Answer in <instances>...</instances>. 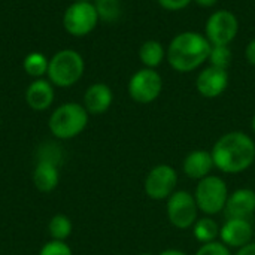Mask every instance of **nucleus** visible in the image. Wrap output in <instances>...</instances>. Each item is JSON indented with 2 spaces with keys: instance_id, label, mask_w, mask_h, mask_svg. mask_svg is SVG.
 <instances>
[{
  "instance_id": "nucleus-30",
  "label": "nucleus",
  "mask_w": 255,
  "mask_h": 255,
  "mask_svg": "<svg viewBox=\"0 0 255 255\" xmlns=\"http://www.w3.org/2000/svg\"><path fill=\"white\" fill-rule=\"evenodd\" d=\"M193 1H196L202 7H212L218 3V0H193Z\"/></svg>"
},
{
  "instance_id": "nucleus-33",
  "label": "nucleus",
  "mask_w": 255,
  "mask_h": 255,
  "mask_svg": "<svg viewBox=\"0 0 255 255\" xmlns=\"http://www.w3.org/2000/svg\"><path fill=\"white\" fill-rule=\"evenodd\" d=\"M73 1H91V0H73Z\"/></svg>"
},
{
  "instance_id": "nucleus-27",
  "label": "nucleus",
  "mask_w": 255,
  "mask_h": 255,
  "mask_svg": "<svg viewBox=\"0 0 255 255\" xmlns=\"http://www.w3.org/2000/svg\"><path fill=\"white\" fill-rule=\"evenodd\" d=\"M157 1L166 10H181L187 7L193 0H157Z\"/></svg>"
},
{
  "instance_id": "nucleus-21",
  "label": "nucleus",
  "mask_w": 255,
  "mask_h": 255,
  "mask_svg": "<svg viewBox=\"0 0 255 255\" xmlns=\"http://www.w3.org/2000/svg\"><path fill=\"white\" fill-rule=\"evenodd\" d=\"M72 221L67 215L63 214H57L51 218L49 224H48V230L49 235L52 238V241H61L66 242V239L72 235Z\"/></svg>"
},
{
  "instance_id": "nucleus-11",
  "label": "nucleus",
  "mask_w": 255,
  "mask_h": 255,
  "mask_svg": "<svg viewBox=\"0 0 255 255\" xmlns=\"http://www.w3.org/2000/svg\"><path fill=\"white\" fill-rule=\"evenodd\" d=\"M229 87V72L226 69L208 66L205 67L197 79H196V88L197 91L208 99H215L221 96Z\"/></svg>"
},
{
  "instance_id": "nucleus-17",
  "label": "nucleus",
  "mask_w": 255,
  "mask_h": 255,
  "mask_svg": "<svg viewBox=\"0 0 255 255\" xmlns=\"http://www.w3.org/2000/svg\"><path fill=\"white\" fill-rule=\"evenodd\" d=\"M60 181L58 166L48 161H37L33 172V184L42 193H51Z\"/></svg>"
},
{
  "instance_id": "nucleus-5",
  "label": "nucleus",
  "mask_w": 255,
  "mask_h": 255,
  "mask_svg": "<svg viewBox=\"0 0 255 255\" xmlns=\"http://www.w3.org/2000/svg\"><path fill=\"white\" fill-rule=\"evenodd\" d=\"M194 199L199 211L206 215H217L226 208L229 190L226 182L220 176L209 175L200 179V182L197 184Z\"/></svg>"
},
{
  "instance_id": "nucleus-9",
  "label": "nucleus",
  "mask_w": 255,
  "mask_h": 255,
  "mask_svg": "<svg viewBox=\"0 0 255 255\" xmlns=\"http://www.w3.org/2000/svg\"><path fill=\"white\" fill-rule=\"evenodd\" d=\"M199 208L194 196L187 191H176L167 199V218L176 229H188L197 221Z\"/></svg>"
},
{
  "instance_id": "nucleus-14",
  "label": "nucleus",
  "mask_w": 255,
  "mask_h": 255,
  "mask_svg": "<svg viewBox=\"0 0 255 255\" xmlns=\"http://www.w3.org/2000/svg\"><path fill=\"white\" fill-rule=\"evenodd\" d=\"M224 209L227 218L247 220L255 212V191L250 188L236 190L232 196H229Z\"/></svg>"
},
{
  "instance_id": "nucleus-19",
  "label": "nucleus",
  "mask_w": 255,
  "mask_h": 255,
  "mask_svg": "<svg viewBox=\"0 0 255 255\" xmlns=\"http://www.w3.org/2000/svg\"><path fill=\"white\" fill-rule=\"evenodd\" d=\"M220 226L212 218H202L194 223V238L202 244L215 242V239L220 236Z\"/></svg>"
},
{
  "instance_id": "nucleus-3",
  "label": "nucleus",
  "mask_w": 255,
  "mask_h": 255,
  "mask_svg": "<svg viewBox=\"0 0 255 255\" xmlns=\"http://www.w3.org/2000/svg\"><path fill=\"white\" fill-rule=\"evenodd\" d=\"M85 63L79 52L73 49H61L49 58L48 81L60 88L75 85L84 75Z\"/></svg>"
},
{
  "instance_id": "nucleus-35",
  "label": "nucleus",
  "mask_w": 255,
  "mask_h": 255,
  "mask_svg": "<svg viewBox=\"0 0 255 255\" xmlns=\"http://www.w3.org/2000/svg\"><path fill=\"white\" fill-rule=\"evenodd\" d=\"M0 123H1V118H0Z\"/></svg>"
},
{
  "instance_id": "nucleus-15",
  "label": "nucleus",
  "mask_w": 255,
  "mask_h": 255,
  "mask_svg": "<svg viewBox=\"0 0 255 255\" xmlns=\"http://www.w3.org/2000/svg\"><path fill=\"white\" fill-rule=\"evenodd\" d=\"M25 102L33 111H46L54 102V87L46 79H34L27 91H25Z\"/></svg>"
},
{
  "instance_id": "nucleus-20",
  "label": "nucleus",
  "mask_w": 255,
  "mask_h": 255,
  "mask_svg": "<svg viewBox=\"0 0 255 255\" xmlns=\"http://www.w3.org/2000/svg\"><path fill=\"white\" fill-rule=\"evenodd\" d=\"M48 63H49V60L42 52H30L24 58L22 67H24V70H25L27 75L39 79L43 75H46V72H48Z\"/></svg>"
},
{
  "instance_id": "nucleus-34",
  "label": "nucleus",
  "mask_w": 255,
  "mask_h": 255,
  "mask_svg": "<svg viewBox=\"0 0 255 255\" xmlns=\"http://www.w3.org/2000/svg\"><path fill=\"white\" fill-rule=\"evenodd\" d=\"M139 255H152V254H146V253H143V254H139Z\"/></svg>"
},
{
  "instance_id": "nucleus-16",
  "label": "nucleus",
  "mask_w": 255,
  "mask_h": 255,
  "mask_svg": "<svg viewBox=\"0 0 255 255\" xmlns=\"http://www.w3.org/2000/svg\"><path fill=\"white\" fill-rule=\"evenodd\" d=\"M214 160H212V154L203 149H196L193 152H190L184 163H182V169L184 173L191 178V179H203L206 176H209V172L214 167Z\"/></svg>"
},
{
  "instance_id": "nucleus-7",
  "label": "nucleus",
  "mask_w": 255,
  "mask_h": 255,
  "mask_svg": "<svg viewBox=\"0 0 255 255\" xmlns=\"http://www.w3.org/2000/svg\"><path fill=\"white\" fill-rule=\"evenodd\" d=\"M163 90V78L155 69L143 67L137 70L128 81V94L136 103L154 102Z\"/></svg>"
},
{
  "instance_id": "nucleus-1",
  "label": "nucleus",
  "mask_w": 255,
  "mask_h": 255,
  "mask_svg": "<svg viewBox=\"0 0 255 255\" xmlns=\"http://www.w3.org/2000/svg\"><path fill=\"white\" fill-rule=\"evenodd\" d=\"M212 160L217 169L224 173H241L255 160L254 140L242 131H232L221 136L212 148Z\"/></svg>"
},
{
  "instance_id": "nucleus-26",
  "label": "nucleus",
  "mask_w": 255,
  "mask_h": 255,
  "mask_svg": "<svg viewBox=\"0 0 255 255\" xmlns=\"http://www.w3.org/2000/svg\"><path fill=\"white\" fill-rule=\"evenodd\" d=\"M196 255H230V251L227 248V245L220 244V242H209V244H203Z\"/></svg>"
},
{
  "instance_id": "nucleus-8",
  "label": "nucleus",
  "mask_w": 255,
  "mask_h": 255,
  "mask_svg": "<svg viewBox=\"0 0 255 255\" xmlns=\"http://www.w3.org/2000/svg\"><path fill=\"white\" fill-rule=\"evenodd\" d=\"M239 31V21L236 15L227 9L214 12L205 25V36L211 45H230Z\"/></svg>"
},
{
  "instance_id": "nucleus-6",
  "label": "nucleus",
  "mask_w": 255,
  "mask_h": 255,
  "mask_svg": "<svg viewBox=\"0 0 255 255\" xmlns=\"http://www.w3.org/2000/svg\"><path fill=\"white\" fill-rule=\"evenodd\" d=\"M99 21L100 18L93 1H73L63 15V25L66 31L75 37L90 34Z\"/></svg>"
},
{
  "instance_id": "nucleus-4",
  "label": "nucleus",
  "mask_w": 255,
  "mask_h": 255,
  "mask_svg": "<svg viewBox=\"0 0 255 255\" xmlns=\"http://www.w3.org/2000/svg\"><path fill=\"white\" fill-rule=\"evenodd\" d=\"M88 112L84 105L69 102L58 106L49 117L51 133L61 140L76 137L81 134L88 124Z\"/></svg>"
},
{
  "instance_id": "nucleus-24",
  "label": "nucleus",
  "mask_w": 255,
  "mask_h": 255,
  "mask_svg": "<svg viewBox=\"0 0 255 255\" xmlns=\"http://www.w3.org/2000/svg\"><path fill=\"white\" fill-rule=\"evenodd\" d=\"M37 161H48L60 167L63 163V151L54 142H45L37 149Z\"/></svg>"
},
{
  "instance_id": "nucleus-25",
  "label": "nucleus",
  "mask_w": 255,
  "mask_h": 255,
  "mask_svg": "<svg viewBox=\"0 0 255 255\" xmlns=\"http://www.w3.org/2000/svg\"><path fill=\"white\" fill-rule=\"evenodd\" d=\"M39 255H73L70 247L66 244V242H61V241H49L46 242Z\"/></svg>"
},
{
  "instance_id": "nucleus-28",
  "label": "nucleus",
  "mask_w": 255,
  "mask_h": 255,
  "mask_svg": "<svg viewBox=\"0 0 255 255\" xmlns=\"http://www.w3.org/2000/svg\"><path fill=\"white\" fill-rule=\"evenodd\" d=\"M245 57L248 60L250 64L255 66V37L247 45V49H245Z\"/></svg>"
},
{
  "instance_id": "nucleus-13",
  "label": "nucleus",
  "mask_w": 255,
  "mask_h": 255,
  "mask_svg": "<svg viewBox=\"0 0 255 255\" xmlns=\"http://www.w3.org/2000/svg\"><path fill=\"white\" fill-rule=\"evenodd\" d=\"M112 100H114L112 90L103 82H96L90 85L84 94V108L91 115H100L111 108Z\"/></svg>"
},
{
  "instance_id": "nucleus-29",
  "label": "nucleus",
  "mask_w": 255,
  "mask_h": 255,
  "mask_svg": "<svg viewBox=\"0 0 255 255\" xmlns=\"http://www.w3.org/2000/svg\"><path fill=\"white\" fill-rule=\"evenodd\" d=\"M236 255H255V244H248L242 247Z\"/></svg>"
},
{
  "instance_id": "nucleus-31",
  "label": "nucleus",
  "mask_w": 255,
  "mask_h": 255,
  "mask_svg": "<svg viewBox=\"0 0 255 255\" xmlns=\"http://www.w3.org/2000/svg\"><path fill=\"white\" fill-rule=\"evenodd\" d=\"M160 255H187L185 253H182V251H178V250H166V251H163Z\"/></svg>"
},
{
  "instance_id": "nucleus-18",
  "label": "nucleus",
  "mask_w": 255,
  "mask_h": 255,
  "mask_svg": "<svg viewBox=\"0 0 255 255\" xmlns=\"http://www.w3.org/2000/svg\"><path fill=\"white\" fill-rule=\"evenodd\" d=\"M139 58L142 64L148 69H155L158 67L163 60L166 58V51L158 40H145L140 48H139Z\"/></svg>"
},
{
  "instance_id": "nucleus-22",
  "label": "nucleus",
  "mask_w": 255,
  "mask_h": 255,
  "mask_svg": "<svg viewBox=\"0 0 255 255\" xmlns=\"http://www.w3.org/2000/svg\"><path fill=\"white\" fill-rule=\"evenodd\" d=\"M99 18L106 22H115L121 15V0H94Z\"/></svg>"
},
{
  "instance_id": "nucleus-10",
  "label": "nucleus",
  "mask_w": 255,
  "mask_h": 255,
  "mask_svg": "<svg viewBox=\"0 0 255 255\" xmlns=\"http://www.w3.org/2000/svg\"><path fill=\"white\" fill-rule=\"evenodd\" d=\"M178 175L176 170L167 164H160L151 169L145 179V193L152 200H164L169 199L176 188Z\"/></svg>"
},
{
  "instance_id": "nucleus-12",
  "label": "nucleus",
  "mask_w": 255,
  "mask_h": 255,
  "mask_svg": "<svg viewBox=\"0 0 255 255\" xmlns=\"http://www.w3.org/2000/svg\"><path fill=\"white\" fill-rule=\"evenodd\" d=\"M254 230L248 220L229 218L220 230V238L224 245L232 248H242L251 244Z\"/></svg>"
},
{
  "instance_id": "nucleus-23",
  "label": "nucleus",
  "mask_w": 255,
  "mask_h": 255,
  "mask_svg": "<svg viewBox=\"0 0 255 255\" xmlns=\"http://www.w3.org/2000/svg\"><path fill=\"white\" fill-rule=\"evenodd\" d=\"M232 49L229 48V45H212L211 51H209V63L214 67H220V69H229V66L232 64Z\"/></svg>"
},
{
  "instance_id": "nucleus-32",
  "label": "nucleus",
  "mask_w": 255,
  "mask_h": 255,
  "mask_svg": "<svg viewBox=\"0 0 255 255\" xmlns=\"http://www.w3.org/2000/svg\"><path fill=\"white\" fill-rule=\"evenodd\" d=\"M253 130H254V131H255V115H254V117H253Z\"/></svg>"
},
{
  "instance_id": "nucleus-2",
  "label": "nucleus",
  "mask_w": 255,
  "mask_h": 255,
  "mask_svg": "<svg viewBox=\"0 0 255 255\" xmlns=\"http://www.w3.org/2000/svg\"><path fill=\"white\" fill-rule=\"evenodd\" d=\"M211 43L205 34L197 31H182L176 34L166 51V58L172 69L188 73L208 61Z\"/></svg>"
}]
</instances>
